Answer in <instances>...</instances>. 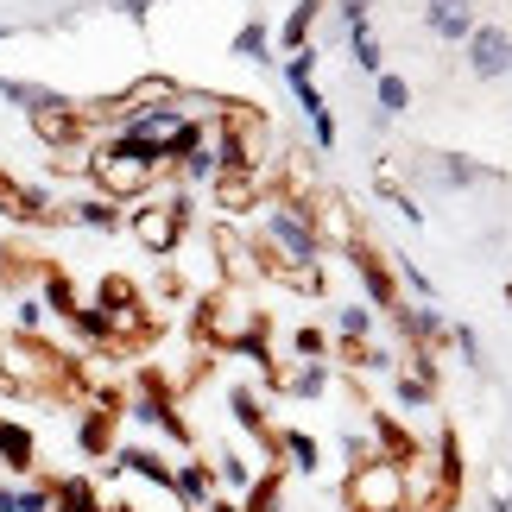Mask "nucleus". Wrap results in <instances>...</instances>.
I'll list each match as a JSON object with an SVG mask.
<instances>
[{"label":"nucleus","mask_w":512,"mask_h":512,"mask_svg":"<svg viewBox=\"0 0 512 512\" xmlns=\"http://www.w3.org/2000/svg\"><path fill=\"white\" fill-rule=\"evenodd\" d=\"M266 222V253L272 266H323V228L310 203H285V196H266L260 203Z\"/></svg>","instance_id":"f257e3e1"},{"label":"nucleus","mask_w":512,"mask_h":512,"mask_svg":"<svg viewBox=\"0 0 512 512\" xmlns=\"http://www.w3.org/2000/svg\"><path fill=\"white\" fill-rule=\"evenodd\" d=\"M190 215H196V203H190V190L177 184V190H165V196H159V203L133 209V215H127V234L152 253V260H165V253H177V241H184Z\"/></svg>","instance_id":"f03ea898"},{"label":"nucleus","mask_w":512,"mask_h":512,"mask_svg":"<svg viewBox=\"0 0 512 512\" xmlns=\"http://www.w3.org/2000/svg\"><path fill=\"white\" fill-rule=\"evenodd\" d=\"M342 506H348V512H405V462L373 456V462H361V468H348Z\"/></svg>","instance_id":"7ed1b4c3"},{"label":"nucleus","mask_w":512,"mask_h":512,"mask_svg":"<svg viewBox=\"0 0 512 512\" xmlns=\"http://www.w3.org/2000/svg\"><path fill=\"white\" fill-rule=\"evenodd\" d=\"M196 329H203L209 342H222V348H241L247 336L266 329V310H253L241 291H215V298H203V310H196Z\"/></svg>","instance_id":"20e7f679"},{"label":"nucleus","mask_w":512,"mask_h":512,"mask_svg":"<svg viewBox=\"0 0 512 512\" xmlns=\"http://www.w3.org/2000/svg\"><path fill=\"white\" fill-rule=\"evenodd\" d=\"M462 64H468L475 83H500V76L512 70V32L500 26V19H481L475 38L462 45Z\"/></svg>","instance_id":"39448f33"},{"label":"nucleus","mask_w":512,"mask_h":512,"mask_svg":"<svg viewBox=\"0 0 512 512\" xmlns=\"http://www.w3.org/2000/svg\"><path fill=\"white\" fill-rule=\"evenodd\" d=\"M481 26V7L475 0H424V32L437 45H468Z\"/></svg>","instance_id":"423d86ee"},{"label":"nucleus","mask_w":512,"mask_h":512,"mask_svg":"<svg viewBox=\"0 0 512 512\" xmlns=\"http://www.w3.org/2000/svg\"><path fill=\"white\" fill-rule=\"evenodd\" d=\"M348 260H354V272H361V285H367V304L392 317V310L405 304L399 298V279H392V260H386V253H373V247H361V241L348 247Z\"/></svg>","instance_id":"0eeeda50"},{"label":"nucleus","mask_w":512,"mask_h":512,"mask_svg":"<svg viewBox=\"0 0 512 512\" xmlns=\"http://www.w3.org/2000/svg\"><path fill=\"white\" fill-rule=\"evenodd\" d=\"M108 462H114V475H133V481L159 487V494H171V487H177V462H165L159 449H146V443H121Z\"/></svg>","instance_id":"6e6552de"},{"label":"nucleus","mask_w":512,"mask_h":512,"mask_svg":"<svg viewBox=\"0 0 512 512\" xmlns=\"http://www.w3.org/2000/svg\"><path fill=\"white\" fill-rule=\"evenodd\" d=\"M114 424H121V405H89L83 418H76V449H83L89 462H108L114 449H121L114 443Z\"/></svg>","instance_id":"1a4fd4ad"},{"label":"nucleus","mask_w":512,"mask_h":512,"mask_svg":"<svg viewBox=\"0 0 512 512\" xmlns=\"http://www.w3.org/2000/svg\"><path fill=\"white\" fill-rule=\"evenodd\" d=\"M430 184L437 190H475V184H500V171L468 159V152H437V159H430Z\"/></svg>","instance_id":"9d476101"},{"label":"nucleus","mask_w":512,"mask_h":512,"mask_svg":"<svg viewBox=\"0 0 512 512\" xmlns=\"http://www.w3.org/2000/svg\"><path fill=\"white\" fill-rule=\"evenodd\" d=\"M392 323H399V336L411 348H443L449 342V317H443L437 304H399V310H392Z\"/></svg>","instance_id":"9b49d317"},{"label":"nucleus","mask_w":512,"mask_h":512,"mask_svg":"<svg viewBox=\"0 0 512 512\" xmlns=\"http://www.w3.org/2000/svg\"><path fill=\"white\" fill-rule=\"evenodd\" d=\"M215 494H222V481H215V462H203V456H184V462H177V487H171V500L184 506V512H203Z\"/></svg>","instance_id":"f8f14e48"},{"label":"nucleus","mask_w":512,"mask_h":512,"mask_svg":"<svg viewBox=\"0 0 512 512\" xmlns=\"http://www.w3.org/2000/svg\"><path fill=\"white\" fill-rule=\"evenodd\" d=\"M0 468L13 481H32V468H38V437L19 418H0Z\"/></svg>","instance_id":"ddd939ff"},{"label":"nucleus","mask_w":512,"mask_h":512,"mask_svg":"<svg viewBox=\"0 0 512 512\" xmlns=\"http://www.w3.org/2000/svg\"><path fill=\"white\" fill-rule=\"evenodd\" d=\"M127 418H133V424H146V430H159V437H171V443H190V424L171 411L165 392H140V399L127 405Z\"/></svg>","instance_id":"4468645a"},{"label":"nucleus","mask_w":512,"mask_h":512,"mask_svg":"<svg viewBox=\"0 0 512 512\" xmlns=\"http://www.w3.org/2000/svg\"><path fill=\"white\" fill-rule=\"evenodd\" d=\"M228 411H234V424H241L253 443L279 456V430H272V418L260 411V392H253V386H234V392H228Z\"/></svg>","instance_id":"2eb2a0df"},{"label":"nucleus","mask_w":512,"mask_h":512,"mask_svg":"<svg viewBox=\"0 0 512 512\" xmlns=\"http://www.w3.org/2000/svg\"><path fill=\"white\" fill-rule=\"evenodd\" d=\"M127 215H133V209H121L114 196H102V190H95V196H76V203L64 209V222H76V228H95V234H121V222H127Z\"/></svg>","instance_id":"dca6fc26"},{"label":"nucleus","mask_w":512,"mask_h":512,"mask_svg":"<svg viewBox=\"0 0 512 512\" xmlns=\"http://www.w3.org/2000/svg\"><path fill=\"white\" fill-rule=\"evenodd\" d=\"M260 203H266V196H260V171H222V177H215V209H222V215H247Z\"/></svg>","instance_id":"f3484780"},{"label":"nucleus","mask_w":512,"mask_h":512,"mask_svg":"<svg viewBox=\"0 0 512 512\" xmlns=\"http://www.w3.org/2000/svg\"><path fill=\"white\" fill-rule=\"evenodd\" d=\"M0 215L19 222V228H32V222H51V203H45L38 184H7V177H0Z\"/></svg>","instance_id":"a211bd4d"},{"label":"nucleus","mask_w":512,"mask_h":512,"mask_svg":"<svg viewBox=\"0 0 512 512\" xmlns=\"http://www.w3.org/2000/svg\"><path fill=\"white\" fill-rule=\"evenodd\" d=\"M0 512H57L51 481H0Z\"/></svg>","instance_id":"6ab92c4d"},{"label":"nucleus","mask_w":512,"mask_h":512,"mask_svg":"<svg viewBox=\"0 0 512 512\" xmlns=\"http://www.w3.org/2000/svg\"><path fill=\"white\" fill-rule=\"evenodd\" d=\"M70 329H76V336H83L95 354H102L108 342H121V323H114L102 304H76V310H70Z\"/></svg>","instance_id":"aec40b11"},{"label":"nucleus","mask_w":512,"mask_h":512,"mask_svg":"<svg viewBox=\"0 0 512 512\" xmlns=\"http://www.w3.org/2000/svg\"><path fill=\"white\" fill-rule=\"evenodd\" d=\"M234 57H241V64H272V32H266V19L253 13V19H241V32H234V45H228Z\"/></svg>","instance_id":"412c9836"},{"label":"nucleus","mask_w":512,"mask_h":512,"mask_svg":"<svg viewBox=\"0 0 512 512\" xmlns=\"http://www.w3.org/2000/svg\"><path fill=\"white\" fill-rule=\"evenodd\" d=\"M411 108V83L399 70H380L373 76V114H386V121H399V114Z\"/></svg>","instance_id":"4be33fe9"},{"label":"nucleus","mask_w":512,"mask_h":512,"mask_svg":"<svg viewBox=\"0 0 512 512\" xmlns=\"http://www.w3.org/2000/svg\"><path fill=\"white\" fill-rule=\"evenodd\" d=\"M317 13H323V0H298V7L285 13V26H279V45H285V57L310 45V32H317Z\"/></svg>","instance_id":"5701e85b"},{"label":"nucleus","mask_w":512,"mask_h":512,"mask_svg":"<svg viewBox=\"0 0 512 512\" xmlns=\"http://www.w3.org/2000/svg\"><path fill=\"white\" fill-rule=\"evenodd\" d=\"M51 487H57V512H108V500L95 494L89 475H64V481H51Z\"/></svg>","instance_id":"b1692460"},{"label":"nucleus","mask_w":512,"mask_h":512,"mask_svg":"<svg viewBox=\"0 0 512 512\" xmlns=\"http://www.w3.org/2000/svg\"><path fill=\"white\" fill-rule=\"evenodd\" d=\"M279 392H291V399H323L329 392V361H298L279 380Z\"/></svg>","instance_id":"393cba45"},{"label":"nucleus","mask_w":512,"mask_h":512,"mask_svg":"<svg viewBox=\"0 0 512 512\" xmlns=\"http://www.w3.org/2000/svg\"><path fill=\"white\" fill-rule=\"evenodd\" d=\"M279 456H291L298 475H317V468H323V443L310 437V430H279Z\"/></svg>","instance_id":"a878e982"},{"label":"nucleus","mask_w":512,"mask_h":512,"mask_svg":"<svg viewBox=\"0 0 512 512\" xmlns=\"http://www.w3.org/2000/svg\"><path fill=\"white\" fill-rule=\"evenodd\" d=\"M215 481L222 487H234V494H253V481H260V468H253V456H241V449H222V456H215Z\"/></svg>","instance_id":"bb28decb"},{"label":"nucleus","mask_w":512,"mask_h":512,"mask_svg":"<svg viewBox=\"0 0 512 512\" xmlns=\"http://www.w3.org/2000/svg\"><path fill=\"white\" fill-rule=\"evenodd\" d=\"M57 89H45V83H32V76H0V102L7 108H19V114H32V108H45Z\"/></svg>","instance_id":"cd10ccee"},{"label":"nucleus","mask_w":512,"mask_h":512,"mask_svg":"<svg viewBox=\"0 0 512 512\" xmlns=\"http://www.w3.org/2000/svg\"><path fill=\"white\" fill-rule=\"evenodd\" d=\"M373 317H380L373 304H342V310H336V342H348V348L373 342Z\"/></svg>","instance_id":"c85d7f7f"},{"label":"nucleus","mask_w":512,"mask_h":512,"mask_svg":"<svg viewBox=\"0 0 512 512\" xmlns=\"http://www.w3.org/2000/svg\"><path fill=\"white\" fill-rule=\"evenodd\" d=\"M386 260H392V279H399L411 298H418V304H437V285H430V272L411 260V253H386Z\"/></svg>","instance_id":"c756f323"},{"label":"nucleus","mask_w":512,"mask_h":512,"mask_svg":"<svg viewBox=\"0 0 512 512\" xmlns=\"http://www.w3.org/2000/svg\"><path fill=\"white\" fill-rule=\"evenodd\" d=\"M348 51H354V70H367V76L386 70V45H380V32H373V26H354L348 32Z\"/></svg>","instance_id":"7c9ffc66"},{"label":"nucleus","mask_w":512,"mask_h":512,"mask_svg":"<svg viewBox=\"0 0 512 512\" xmlns=\"http://www.w3.org/2000/svg\"><path fill=\"white\" fill-rule=\"evenodd\" d=\"M373 190H380V196H386V203H392V209H399V215H405V222H411V228H418V222H424V209H418V196H411V190H405V184H399V177H392V171H373Z\"/></svg>","instance_id":"2f4dec72"},{"label":"nucleus","mask_w":512,"mask_h":512,"mask_svg":"<svg viewBox=\"0 0 512 512\" xmlns=\"http://www.w3.org/2000/svg\"><path fill=\"white\" fill-rule=\"evenodd\" d=\"M76 304H83V298H76V285L64 279V272H45V310H51V317H64L70 323V310Z\"/></svg>","instance_id":"473e14b6"},{"label":"nucleus","mask_w":512,"mask_h":512,"mask_svg":"<svg viewBox=\"0 0 512 512\" xmlns=\"http://www.w3.org/2000/svg\"><path fill=\"white\" fill-rule=\"evenodd\" d=\"M449 342H456V354H462L475 373H487V342L475 336V323H449Z\"/></svg>","instance_id":"72a5a7b5"},{"label":"nucleus","mask_w":512,"mask_h":512,"mask_svg":"<svg viewBox=\"0 0 512 512\" xmlns=\"http://www.w3.org/2000/svg\"><path fill=\"white\" fill-rule=\"evenodd\" d=\"M45 317H51L45 298H32V291H19V298H13V323H19V336H38V329H45Z\"/></svg>","instance_id":"f704fd0d"},{"label":"nucleus","mask_w":512,"mask_h":512,"mask_svg":"<svg viewBox=\"0 0 512 512\" xmlns=\"http://www.w3.org/2000/svg\"><path fill=\"white\" fill-rule=\"evenodd\" d=\"M392 399H399L405 411H424L430 399H437V386H424L418 373H399V380H392Z\"/></svg>","instance_id":"c9c22d12"},{"label":"nucleus","mask_w":512,"mask_h":512,"mask_svg":"<svg viewBox=\"0 0 512 512\" xmlns=\"http://www.w3.org/2000/svg\"><path fill=\"white\" fill-rule=\"evenodd\" d=\"M291 348H298V361H329V336L317 323H304L298 336H291Z\"/></svg>","instance_id":"e433bc0d"},{"label":"nucleus","mask_w":512,"mask_h":512,"mask_svg":"<svg viewBox=\"0 0 512 512\" xmlns=\"http://www.w3.org/2000/svg\"><path fill=\"white\" fill-rule=\"evenodd\" d=\"M317 57H323L317 45H304V51H291V57H285V83H317Z\"/></svg>","instance_id":"4c0bfd02"},{"label":"nucleus","mask_w":512,"mask_h":512,"mask_svg":"<svg viewBox=\"0 0 512 512\" xmlns=\"http://www.w3.org/2000/svg\"><path fill=\"white\" fill-rule=\"evenodd\" d=\"M247 512H279V468L253 481V494H247Z\"/></svg>","instance_id":"58836bf2"},{"label":"nucleus","mask_w":512,"mask_h":512,"mask_svg":"<svg viewBox=\"0 0 512 512\" xmlns=\"http://www.w3.org/2000/svg\"><path fill=\"white\" fill-rule=\"evenodd\" d=\"M487 512H512V468H494V481H487Z\"/></svg>","instance_id":"ea45409f"},{"label":"nucleus","mask_w":512,"mask_h":512,"mask_svg":"<svg viewBox=\"0 0 512 512\" xmlns=\"http://www.w3.org/2000/svg\"><path fill=\"white\" fill-rule=\"evenodd\" d=\"M291 95H298L304 121H317V114H329V102H323V89H317V83H291Z\"/></svg>","instance_id":"a19ab883"},{"label":"nucleus","mask_w":512,"mask_h":512,"mask_svg":"<svg viewBox=\"0 0 512 512\" xmlns=\"http://www.w3.org/2000/svg\"><path fill=\"white\" fill-rule=\"evenodd\" d=\"M310 140H317V152H336V114H317V121H310Z\"/></svg>","instance_id":"79ce46f5"},{"label":"nucleus","mask_w":512,"mask_h":512,"mask_svg":"<svg viewBox=\"0 0 512 512\" xmlns=\"http://www.w3.org/2000/svg\"><path fill=\"white\" fill-rule=\"evenodd\" d=\"M114 7H121V13H127V19H146V13H152V7H159V0H114Z\"/></svg>","instance_id":"37998d69"},{"label":"nucleus","mask_w":512,"mask_h":512,"mask_svg":"<svg viewBox=\"0 0 512 512\" xmlns=\"http://www.w3.org/2000/svg\"><path fill=\"white\" fill-rule=\"evenodd\" d=\"M203 512H247V500H234V494H215Z\"/></svg>","instance_id":"c03bdc74"},{"label":"nucleus","mask_w":512,"mask_h":512,"mask_svg":"<svg viewBox=\"0 0 512 512\" xmlns=\"http://www.w3.org/2000/svg\"><path fill=\"white\" fill-rule=\"evenodd\" d=\"M7 272H13V253H7V241H0V279H7Z\"/></svg>","instance_id":"a18cd8bd"},{"label":"nucleus","mask_w":512,"mask_h":512,"mask_svg":"<svg viewBox=\"0 0 512 512\" xmlns=\"http://www.w3.org/2000/svg\"><path fill=\"white\" fill-rule=\"evenodd\" d=\"M506 304H512V285H506Z\"/></svg>","instance_id":"49530a36"},{"label":"nucleus","mask_w":512,"mask_h":512,"mask_svg":"<svg viewBox=\"0 0 512 512\" xmlns=\"http://www.w3.org/2000/svg\"><path fill=\"white\" fill-rule=\"evenodd\" d=\"M506 76H512V70H506Z\"/></svg>","instance_id":"de8ad7c7"}]
</instances>
